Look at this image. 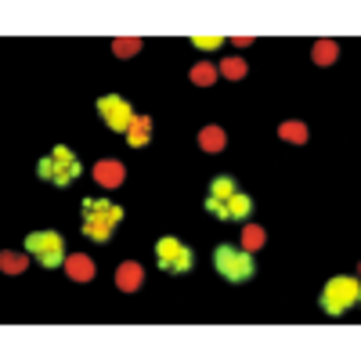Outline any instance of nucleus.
Here are the masks:
<instances>
[{"label":"nucleus","mask_w":361,"mask_h":361,"mask_svg":"<svg viewBox=\"0 0 361 361\" xmlns=\"http://www.w3.org/2000/svg\"><path fill=\"white\" fill-rule=\"evenodd\" d=\"M80 209H83L80 231H83V238H90V243H112L116 228L123 224V217H127V209L119 206V202H112V199H94V195H87V199L80 202Z\"/></svg>","instance_id":"nucleus-1"},{"label":"nucleus","mask_w":361,"mask_h":361,"mask_svg":"<svg viewBox=\"0 0 361 361\" xmlns=\"http://www.w3.org/2000/svg\"><path fill=\"white\" fill-rule=\"evenodd\" d=\"M37 173H40V180H47V185H54V188H69L73 180H80L83 163L76 159V152L69 145H54L51 152L37 163Z\"/></svg>","instance_id":"nucleus-2"},{"label":"nucleus","mask_w":361,"mask_h":361,"mask_svg":"<svg viewBox=\"0 0 361 361\" xmlns=\"http://www.w3.org/2000/svg\"><path fill=\"white\" fill-rule=\"evenodd\" d=\"M361 304V282L350 279V275H336L329 279L322 296H318V307L329 314V318H343L347 311H354Z\"/></svg>","instance_id":"nucleus-3"},{"label":"nucleus","mask_w":361,"mask_h":361,"mask_svg":"<svg viewBox=\"0 0 361 361\" xmlns=\"http://www.w3.org/2000/svg\"><path fill=\"white\" fill-rule=\"evenodd\" d=\"M214 267L221 271V279L231 282V286H243L257 275V264H253V253H246L243 246H217L214 253Z\"/></svg>","instance_id":"nucleus-4"},{"label":"nucleus","mask_w":361,"mask_h":361,"mask_svg":"<svg viewBox=\"0 0 361 361\" xmlns=\"http://www.w3.org/2000/svg\"><path fill=\"white\" fill-rule=\"evenodd\" d=\"M25 253L37 257L44 267H62L66 257H69V253H66V238L58 235V231H51V228L25 235Z\"/></svg>","instance_id":"nucleus-5"},{"label":"nucleus","mask_w":361,"mask_h":361,"mask_svg":"<svg viewBox=\"0 0 361 361\" xmlns=\"http://www.w3.org/2000/svg\"><path fill=\"white\" fill-rule=\"evenodd\" d=\"M156 264L166 271V275H188L195 267V253L173 235H163L156 243Z\"/></svg>","instance_id":"nucleus-6"},{"label":"nucleus","mask_w":361,"mask_h":361,"mask_svg":"<svg viewBox=\"0 0 361 361\" xmlns=\"http://www.w3.org/2000/svg\"><path fill=\"white\" fill-rule=\"evenodd\" d=\"M98 116H102V123H105L112 134H127L137 112H134V105H130L123 94H102V98H98Z\"/></svg>","instance_id":"nucleus-7"},{"label":"nucleus","mask_w":361,"mask_h":361,"mask_svg":"<svg viewBox=\"0 0 361 361\" xmlns=\"http://www.w3.org/2000/svg\"><path fill=\"white\" fill-rule=\"evenodd\" d=\"M235 192H238L235 177H228V173L214 177V180H209V192H206V214H214L217 221H224V206L231 202Z\"/></svg>","instance_id":"nucleus-8"},{"label":"nucleus","mask_w":361,"mask_h":361,"mask_svg":"<svg viewBox=\"0 0 361 361\" xmlns=\"http://www.w3.org/2000/svg\"><path fill=\"white\" fill-rule=\"evenodd\" d=\"M94 180L102 188H123V180H127V166L119 163V159H98L94 163Z\"/></svg>","instance_id":"nucleus-9"},{"label":"nucleus","mask_w":361,"mask_h":361,"mask_svg":"<svg viewBox=\"0 0 361 361\" xmlns=\"http://www.w3.org/2000/svg\"><path fill=\"white\" fill-rule=\"evenodd\" d=\"M145 286V267L137 260H123L116 267V289L119 293H137Z\"/></svg>","instance_id":"nucleus-10"},{"label":"nucleus","mask_w":361,"mask_h":361,"mask_svg":"<svg viewBox=\"0 0 361 361\" xmlns=\"http://www.w3.org/2000/svg\"><path fill=\"white\" fill-rule=\"evenodd\" d=\"M66 275L73 282H94L98 279V264L90 257H83V253H69L66 257Z\"/></svg>","instance_id":"nucleus-11"},{"label":"nucleus","mask_w":361,"mask_h":361,"mask_svg":"<svg viewBox=\"0 0 361 361\" xmlns=\"http://www.w3.org/2000/svg\"><path fill=\"white\" fill-rule=\"evenodd\" d=\"M250 217H253V195L235 192V195H231V202L224 206V221H231V224H246Z\"/></svg>","instance_id":"nucleus-12"},{"label":"nucleus","mask_w":361,"mask_h":361,"mask_svg":"<svg viewBox=\"0 0 361 361\" xmlns=\"http://www.w3.org/2000/svg\"><path fill=\"white\" fill-rule=\"evenodd\" d=\"M224 145H228L224 127L209 123V127H202V130H199V148H202L206 156H221V152H224Z\"/></svg>","instance_id":"nucleus-13"},{"label":"nucleus","mask_w":361,"mask_h":361,"mask_svg":"<svg viewBox=\"0 0 361 361\" xmlns=\"http://www.w3.org/2000/svg\"><path fill=\"white\" fill-rule=\"evenodd\" d=\"M336 58H340V44H336V40H329V37L314 40V47H311V62H314L318 69L336 66Z\"/></svg>","instance_id":"nucleus-14"},{"label":"nucleus","mask_w":361,"mask_h":361,"mask_svg":"<svg viewBox=\"0 0 361 361\" xmlns=\"http://www.w3.org/2000/svg\"><path fill=\"white\" fill-rule=\"evenodd\" d=\"M152 116H134V123H130V130H127V141L134 145V148H145L148 141H152Z\"/></svg>","instance_id":"nucleus-15"},{"label":"nucleus","mask_w":361,"mask_h":361,"mask_svg":"<svg viewBox=\"0 0 361 361\" xmlns=\"http://www.w3.org/2000/svg\"><path fill=\"white\" fill-rule=\"evenodd\" d=\"M217 73H221L224 80L238 83V80H246V73H250V62H246V58H238V54H231V58H224V62L217 66Z\"/></svg>","instance_id":"nucleus-16"},{"label":"nucleus","mask_w":361,"mask_h":361,"mask_svg":"<svg viewBox=\"0 0 361 361\" xmlns=\"http://www.w3.org/2000/svg\"><path fill=\"white\" fill-rule=\"evenodd\" d=\"M217 66H209V62H199V66H192L188 69V80H192V87H214L217 83Z\"/></svg>","instance_id":"nucleus-17"},{"label":"nucleus","mask_w":361,"mask_h":361,"mask_svg":"<svg viewBox=\"0 0 361 361\" xmlns=\"http://www.w3.org/2000/svg\"><path fill=\"white\" fill-rule=\"evenodd\" d=\"M279 137L289 141V145H304L307 141V123H300V119H286V123H279Z\"/></svg>","instance_id":"nucleus-18"},{"label":"nucleus","mask_w":361,"mask_h":361,"mask_svg":"<svg viewBox=\"0 0 361 361\" xmlns=\"http://www.w3.org/2000/svg\"><path fill=\"white\" fill-rule=\"evenodd\" d=\"M264 243H267V231H264V228H257V224H246V228H243V235H238V246H243L246 253L260 250Z\"/></svg>","instance_id":"nucleus-19"},{"label":"nucleus","mask_w":361,"mask_h":361,"mask_svg":"<svg viewBox=\"0 0 361 361\" xmlns=\"http://www.w3.org/2000/svg\"><path fill=\"white\" fill-rule=\"evenodd\" d=\"M29 267V253H0V271L4 275H22V271Z\"/></svg>","instance_id":"nucleus-20"},{"label":"nucleus","mask_w":361,"mask_h":361,"mask_svg":"<svg viewBox=\"0 0 361 361\" xmlns=\"http://www.w3.org/2000/svg\"><path fill=\"white\" fill-rule=\"evenodd\" d=\"M141 47H145L141 37H116V40H112V54H116V58H134Z\"/></svg>","instance_id":"nucleus-21"},{"label":"nucleus","mask_w":361,"mask_h":361,"mask_svg":"<svg viewBox=\"0 0 361 361\" xmlns=\"http://www.w3.org/2000/svg\"><path fill=\"white\" fill-rule=\"evenodd\" d=\"M192 44H195L199 51H217V47L224 44V37H214V33H206V37H192Z\"/></svg>","instance_id":"nucleus-22"}]
</instances>
